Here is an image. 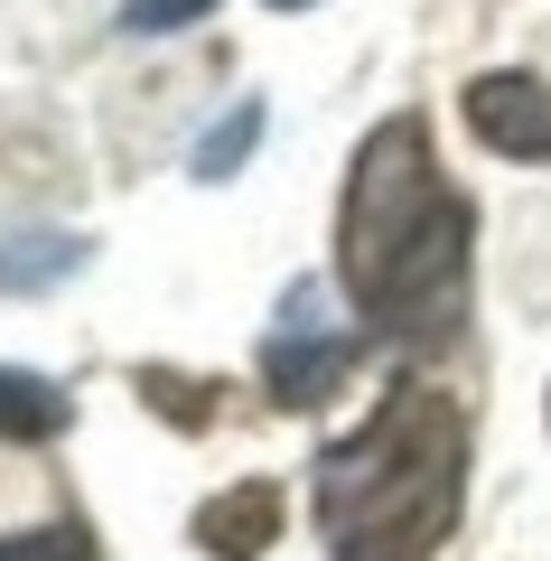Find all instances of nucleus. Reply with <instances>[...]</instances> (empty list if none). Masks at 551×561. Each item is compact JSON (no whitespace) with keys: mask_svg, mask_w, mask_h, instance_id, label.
<instances>
[{"mask_svg":"<svg viewBox=\"0 0 551 561\" xmlns=\"http://www.w3.org/2000/svg\"><path fill=\"white\" fill-rule=\"evenodd\" d=\"M336 280L393 346H439L468 319V197L439 179L421 113H393L355 150L336 206Z\"/></svg>","mask_w":551,"mask_h":561,"instance_id":"nucleus-1","label":"nucleus"},{"mask_svg":"<svg viewBox=\"0 0 551 561\" xmlns=\"http://www.w3.org/2000/svg\"><path fill=\"white\" fill-rule=\"evenodd\" d=\"M468 421L439 383H393L383 412L318 459V534L336 561H431L458 524Z\"/></svg>","mask_w":551,"mask_h":561,"instance_id":"nucleus-2","label":"nucleus"},{"mask_svg":"<svg viewBox=\"0 0 551 561\" xmlns=\"http://www.w3.org/2000/svg\"><path fill=\"white\" fill-rule=\"evenodd\" d=\"M346 365H355V337L318 328V290H290L280 300V328L262 337V383L280 402H328L346 383Z\"/></svg>","mask_w":551,"mask_h":561,"instance_id":"nucleus-3","label":"nucleus"},{"mask_svg":"<svg viewBox=\"0 0 551 561\" xmlns=\"http://www.w3.org/2000/svg\"><path fill=\"white\" fill-rule=\"evenodd\" d=\"M468 131L495 160H532L551 169V84L542 76H477L468 84Z\"/></svg>","mask_w":551,"mask_h":561,"instance_id":"nucleus-4","label":"nucleus"},{"mask_svg":"<svg viewBox=\"0 0 551 561\" xmlns=\"http://www.w3.org/2000/svg\"><path fill=\"white\" fill-rule=\"evenodd\" d=\"M197 542H206L216 561H262V552L280 542V486H272V478L225 486V496L197 515Z\"/></svg>","mask_w":551,"mask_h":561,"instance_id":"nucleus-5","label":"nucleus"},{"mask_svg":"<svg viewBox=\"0 0 551 561\" xmlns=\"http://www.w3.org/2000/svg\"><path fill=\"white\" fill-rule=\"evenodd\" d=\"M57 431H66V393L47 375H28V365H0V440L38 449V440H57Z\"/></svg>","mask_w":551,"mask_h":561,"instance_id":"nucleus-6","label":"nucleus"},{"mask_svg":"<svg viewBox=\"0 0 551 561\" xmlns=\"http://www.w3.org/2000/svg\"><path fill=\"white\" fill-rule=\"evenodd\" d=\"M84 272V234H20V243H0V290L10 300H28V290H47V280Z\"/></svg>","mask_w":551,"mask_h":561,"instance_id":"nucleus-7","label":"nucleus"},{"mask_svg":"<svg viewBox=\"0 0 551 561\" xmlns=\"http://www.w3.org/2000/svg\"><path fill=\"white\" fill-rule=\"evenodd\" d=\"M253 140H262V103H234V113L197 140V179H234V169L253 160Z\"/></svg>","mask_w":551,"mask_h":561,"instance_id":"nucleus-8","label":"nucleus"},{"mask_svg":"<svg viewBox=\"0 0 551 561\" xmlns=\"http://www.w3.org/2000/svg\"><path fill=\"white\" fill-rule=\"evenodd\" d=\"M0 561H103L84 524H28V534H0Z\"/></svg>","mask_w":551,"mask_h":561,"instance_id":"nucleus-9","label":"nucleus"},{"mask_svg":"<svg viewBox=\"0 0 551 561\" xmlns=\"http://www.w3.org/2000/svg\"><path fill=\"white\" fill-rule=\"evenodd\" d=\"M216 20V0H122V28L131 38H177V28Z\"/></svg>","mask_w":551,"mask_h":561,"instance_id":"nucleus-10","label":"nucleus"},{"mask_svg":"<svg viewBox=\"0 0 551 561\" xmlns=\"http://www.w3.org/2000/svg\"><path fill=\"white\" fill-rule=\"evenodd\" d=\"M272 10H309V0H272Z\"/></svg>","mask_w":551,"mask_h":561,"instance_id":"nucleus-11","label":"nucleus"}]
</instances>
